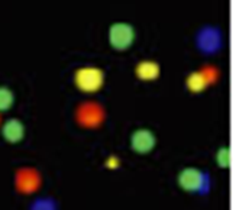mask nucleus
Segmentation results:
<instances>
[{"label": "nucleus", "instance_id": "obj_5", "mask_svg": "<svg viewBox=\"0 0 252 210\" xmlns=\"http://www.w3.org/2000/svg\"><path fill=\"white\" fill-rule=\"evenodd\" d=\"M157 147V135L148 128H139L130 135V148L138 155H148Z\"/></svg>", "mask_w": 252, "mask_h": 210}, {"label": "nucleus", "instance_id": "obj_16", "mask_svg": "<svg viewBox=\"0 0 252 210\" xmlns=\"http://www.w3.org/2000/svg\"><path fill=\"white\" fill-rule=\"evenodd\" d=\"M0 125H1V113H0Z\"/></svg>", "mask_w": 252, "mask_h": 210}, {"label": "nucleus", "instance_id": "obj_13", "mask_svg": "<svg viewBox=\"0 0 252 210\" xmlns=\"http://www.w3.org/2000/svg\"><path fill=\"white\" fill-rule=\"evenodd\" d=\"M29 210H60V206H58V202L54 197L45 196V197L35 199L31 203Z\"/></svg>", "mask_w": 252, "mask_h": 210}, {"label": "nucleus", "instance_id": "obj_8", "mask_svg": "<svg viewBox=\"0 0 252 210\" xmlns=\"http://www.w3.org/2000/svg\"><path fill=\"white\" fill-rule=\"evenodd\" d=\"M135 77L144 83L157 81L161 76V65L155 60H141L133 68Z\"/></svg>", "mask_w": 252, "mask_h": 210}, {"label": "nucleus", "instance_id": "obj_12", "mask_svg": "<svg viewBox=\"0 0 252 210\" xmlns=\"http://www.w3.org/2000/svg\"><path fill=\"white\" fill-rule=\"evenodd\" d=\"M15 105V93L7 86H0V113L9 112Z\"/></svg>", "mask_w": 252, "mask_h": 210}, {"label": "nucleus", "instance_id": "obj_9", "mask_svg": "<svg viewBox=\"0 0 252 210\" xmlns=\"http://www.w3.org/2000/svg\"><path fill=\"white\" fill-rule=\"evenodd\" d=\"M197 45L204 53H215L220 48V33L215 28H203L197 36Z\"/></svg>", "mask_w": 252, "mask_h": 210}, {"label": "nucleus", "instance_id": "obj_7", "mask_svg": "<svg viewBox=\"0 0 252 210\" xmlns=\"http://www.w3.org/2000/svg\"><path fill=\"white\" fill-rule=\"evenodd\" d=\"M41 184V176L35 168H21L16 173V187L22 193H32Z\"/></svg>", "mask_w": 252, "mask_h": 210}, {"label": "nucleus", "instance_id": "obj_14", "mask_svg": "<svg viewBox=\"0 0 252 210\" xmlns=\"http://www.w3.org/2000/svg\"><path fill=\"white\" fill-rule=\"evenodd\" d=\"M215 159H216V164L218 167L226 170L230 167V150L229 147H222L218 150L216 155H215Z\"/></svg>", "mask_w": 252, "mask_h": 210}, {"label": "nucleus", "instance_id": "obj_1", "mask_svg": "<svg viewBox=\"0 0 252 210\" xmlns=\"http://www.w3.org/2000/svg\"><path fill=\"white\" fill-rule=\"evenodd\" d=\"M177 184L183 191L196 196H209L213 188L210 174L197 167L183 168L177 176Z\"/></svg>", "mask_w": 252, "mask_h": 210}, {"label": "nucleus", "instance_id": "obj_2", "mask_svg": "<svg viewBox=\"0 0 252 210\" xmlns=\"http://www.w3.org/2000/svg\"><path fill=\"white\" fill-rule=\"evenodd\" d=\"M73 83L78 91L84 94H96L106 83V74L103 68L97 65H81L76 68L73 74Z\"/></svg>", "mask_w": 252, "mask_h": 210}, {"label": "nucleus", "instance_id": "obj_10", "mask_svg": "<svg viewBox=\"0 0 252 210\" xmlns=\"http://www.w3.org/2000/svg\"><path fill=\"white\" fill-rule=\"evenodd\" d=\"M186 89L193 94H200L206 89H209V84L206 83L202 73L199 70H194L186 77Z\"/></svg>", "mask_w": 252, "mask_h": 210}, {"label": "nucleus", "instance_id": "obj_4", "mask_svg": "<svg viewBox=\"0 0 252 210\" xmlns=\"http://www.w3.org/2000/svg\"><path fill=\"white\" fill-rule=\"evenodd\" d=\"M135 29L126 22H115L109 28V44L116 51H126L135 42Z\"/></svg>", "mask_w": 252, "mask_h": 210}, {"label": "nucleus", "instance_id": "obj_6", "mask_svg": "<svg viewBox=\"0 0 252 210\" xmlns=\"http://www.w3.org/2000/svg\"><path fill=\"white\" fill-rule=\"evenodd\" d=\"M0 132H1L3 139L7 144L15 145V144H19V142L24 141L26 135V128L22 120H19L16 118H12V119H7L6 122H3L0 125Z\"/></svg>", "mask_w": 252, "mask_h": 210}, {"label": "nucleus", "instance_id": "obj_15", "mask_svg": "<svg viewBox=\"0 0 252 210\" xmlns=\"http://www.w3.org/2000/svg\"><path fill=\"white\" fill-rule=\"evenodd\" d=\"M121 164H122L121 158L116 157V155H110L109 158H106V161H104V167L109 168V170H116V168L121 167Z\"/></svg>", "mask_w": 252, "mask_h": 210}, {"label": "nucleus", "instance_id": "obj_3", "mask_svg": "<svg viewBox=\"0 0 252 210\" xmlns=\"http://www.w3.org/2000/svg\"><path fill=\"white\" fill-rule=\"evenodd\" d=\"M77 123L84 129H96L106 119V110L96 100H84L76 107L74 112Z\"/></svg>", "mask_w": 252, "mask_h": 210}, {"label": "nucleus", "instance_id": "obj_11", "mask_svg": "<svg viewBox=\"0 0 252 210\" xmlns=\"http://www.w3.org/2000/svg\"><path fill=\"white\" fill-rule=\"evenodd\" d=\"M197 70L202 73V76L204 77V80H206V83L209 84V87L218 84L220 77H222L220 68H219L216 64H213V62H204V64H202Z\"/></svg>", "mask_w": 252, "mask_h": 210}]
</instances>
